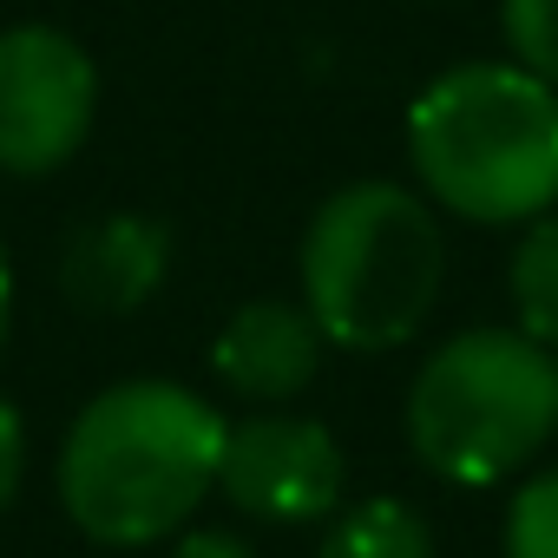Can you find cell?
<instances>
[{
    "label": "cell",
    "instance_id": "obj_14",
    "mask_svg": "<svg viewBox=\"0 0 558 558\" xmlns=\"http://www.w3.org/2000/svg\"><path fill=\"white\" fill-rule=\"evenodd\" d=\"M171 558H256V551L243 538H230V532H184L171 545Z\"/></svg>",
    "mask_w": 558,
    "mask_h": 558
},
{
    "label": "cell",
    "instance_id": "obj_10",
    "mask_svg": "<svg viewBox=\"0 0 558 558\" xmlns=\"http://www.w3.org/2000/svg\"><path fill=\"white\" fill-rule=\"evenodd\" d=\"M506 290L519 310V329L558 355V217H532L506 263Z\"/></svg>",
    "mask_w": 558,
    "mask_h": 558
},
{
    "label": "cell",
    "instance_id": "obj_3",
    "mask_svg": "<svg viewBox=\"0 0 558 558\" xmlns=\"http://www.w3.org/2000/svg\"><path fill=\"white\" fill-rule=\"evenodd\" d=\"M447 283V236L427 197L362 178L303 230V310L336 349L381 355L421 336Z\"/></svg>",
    "mask_w": 558,
    "mask_h": 558
},
{
    "label": "cell",
    "instance_id": "obj_7",
    "mask_svg": "<svg viewBox=\"0 0 558 558\" xmlns=\"http://www.w3.org/2000/svg\"><path fill=\"white\" fill-rule=\"evenodd\" d=\"M323 342H329V336L316 329V316H310L303 303L263 296V303H243V310L217 329L210 368H217V381H223L230 395L276 408V401H296V395L316 381Z\"/></svg>",
    "mask_w": 558,
    "mask_h": 558
},
{
    "label": "cell",
    "instance_id": "obj_13",
    "mask_svg": "<svg viewBox=\"0 0 558 558\" xmlns=\"http://www.w3.org/2000/svg\"><path fill=\"white\" fill-rule=\"evenodd\" d=\"M21 473H27V427H21V408L14 401H0V512L14 506Z\"/></svg>",
    "mask_w": 558,
    "mask_h": 558
},
{
    "label": "cell",
    "instance_id": "obj_1",
    "mask_svg": "<svg viewBox=\"0 0 558 558\" xmlns=\"http://www.w3.org/2000/svg\"><path fill=\"white\" fill-rule=\"evenodd\" d=\"M230 421L178 381H119L60 447V506L93 545H158L217 493Z\"/></svg>",
    "mask_w": 558,
    "mask_h": 558
},
{
    "label": "cell",
    "instance_id": "obj_6",
    "mask_svg": "<svg viewBox=\"0 0 558 558\" xmlns=\"http://www.w3.org/2000/svg\"><path fill=\"white\" fill-rule=\"evenodd\" d=\"M217 493L269 525H310L329 519L342 499V447L323 421L296 414H256L223 434Z\"/></svg>",
    "mask_w": 558,
    "mask_h": 558
},
{
    "label": "cell",
    "instance_id": "obj_4",
    "mask_svg": "<svg viewBox=\"0 0 558 558\" xmlns=\"http://www.w3.org/2000/svg\"><path fill=\"white\" fill-rule=\"evenodd\" d=\"M558 434V355L525 329H460L408 388V447L447 486H493Z\"/></svg>",
    "mask_w": 558,
    "mask_h": 558
},
{
    "label": "cell",
    "instance_id": "obj_9",
    "mask_svg": "<svg viewBox=\"0 0 558 558\" xmlns=\"http://www.w3.org/2000/svg\"><path fill=\"white\" fill-rule=\"evenodd\" d=\"M316 558H434V532L408 499H362L336 512Z\"/></svg>",
    "mask_w": 558,
    "mask_h": 558
},
{
    "label": "cell",
    "instance_id": "obj_12",
    "mask_svg": "<svg viewBox=\"0 0 558 558\" xmlns=\"http://www.w3.org/2000/svg\"><path fill=\"white\" fill-rule=\"evenodd\" d=\"M499 27L512 60L545 86H558V0H499Z\"/></svg>",
    "mask_w": 558,
    "mask_h": 558
},
{
    "label": "cell",
    "instance_id": "obj_15",
    "mask_svg": "<svg viewBox=\"0 0 558 558\" xmlns=\"http://www.w3.org/2000/svg\"><path fill=\"white\" fill-rule=\"evenodd\" d=\"M8 316H14V269H8V243H0V342H8Z\"/></svg>",
    "mask_w": 558,
    "mask_h": 558
},
{
    "label": "cell",
    "instance_id": "obj_8",
    "mask_svg": "<svg viewBox=\"0 0 558 558\" xmlns=\"http://www.w3.org/2000/svg\"><path fill=\"white\" fill-rule=\"evenodd\" d=\"M165 269H171V230L158 217L119 210V217H99L93 230H80L66 243L60 283L93 316H132L138 303L158 296Z\"/></svg>",
    "mask_w": 558,
    "mask_h": 558
},
{
    "label": "cell",
    "instance_id": "obj_2",
    "mask_svg": "<svg viewBox=\"0 0 558 558\" xmlns=\"http://www.w3.org/2000/svg\"><path fill=\"white\" fill-rule=\"evenodd\" d=\"M408 158L427 197L466 223H532L558 204V86L519 60H473L408 112Z\"/></svg>",
    "mask_w": 558,
    "mask_h": 558
},
{
    "label": "cell",
    "instance_id": "obj_5",
    "mask_svg": "<svg viewBox=\"0 0 558 558\" xmlns=\"http://www.w3.org/2000/svg\"><path fill=\"white\" fill-rule=\"evenodd\" d=\"M99 106V66L93 53L60 27H8L0 34V171L8 178H47L60 171Z\"/></svg>",
    "mask_w": 558,
    "mask_h": 558
},
{
    "label": "cell",
    "instance_id": "obj_11",
    "mask_svg": "<svg viewBox=\"0 0 558 558\" xmlns=\"http://www.w3.org/2000/svg\"><path fill=\"white\" fill-rule=\"evenodd\" d=\"M506 558H558V466L532 473L506 506Z\"/></svg>",
    "mask_w": 558,
    "mask_h": 558
}]
</instances>
